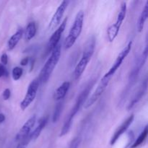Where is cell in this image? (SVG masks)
Returning <instances> with one entry per match:
<instances>
[{
  "label": "cell",
  "instance_id": "cell-6",
  "mask_svg": "<svg viewBox=\"0 0 148 148\" xmlns=\"http://www.w3.org/2000/svg\"><path fill=\"white\" fill-rule=\"evenodd\" d=\"M132 41H130V43L127 44V46H126L124 49H123L122 51L120 52L119 54L117 56L115 62H114V64H113V66H111V69H109V71H108L104 76L106 77L110 78V79L112 78V77L114 76V74L116 73L117 69H118L120 67V66L121 65L123 61L126 59V57H127V56H128L129 53H130V51H131L132 49Z\"/></svg>",
  "mask_w": 148,
  "mask_h": 148
},
{
  "label": "cell",
  "instance_id": "cell-25",
  "mask_svg": "<svg viewBox=\"0 0 148 148\" xmlns=\"http://www.w3.org/2000/svg\"><path fill=\"white\" fill-rule=\"evenodd\" d=\"M10 95H11V91H10V90L9 89V88H7V89L4 90L2 94L3 99H4V101H7V100H9V98H10Z\"/></svg>",
  "mask_w": 148,
  "mask_h": 148
},
{
  "label": "cell",
  "instance_id": "cell-3",
  "mask_svg": "<svg viewBox=\"0 0 148 148\" xmlns=\"http://www.w3.org/2000/svg\"><path fill=\"white\" fill-rule=\"evenodd\" d=\"M83 21L84 12L80 10L77 14L73 25L69 30V35L65 39L64 47L66 49H69L72 46H73L77 39L80 36L81 33H82V26H83Z\"/></svg>",
  "mask_w": 148,
  "mask_h": 148
},
{
  "label": "cell",
  "instance_id": "cell-17",
  "mask_svg": "<svg viewBox=\"0 0 148 148\" xmlns=\"http://www.w3.org/2000/svg\"><path fill=\"white\" fill-rule=\"evenodd\" d=\"M119 30L120 27L116 25L115 23L111 25L108 27V30H107V36H108V40H109V42H113L115 40L116 36H118Z\"/></svg>",
  "mask_w": 148,
  "mask_h": 148
},
{
  "label": "cell",
  "instance_id": "cell-29",
  "mask_svg": "<svg viewBox=\"0 0 148 148\" xmlns=\"http://www.w3.org/2000/svg\"><path fill=\"white\" fill-rule=\"evenodd\" d=\"M5 121V116L3 114H0V124L3 123Z\"/></svg>",
  "mask_w": 148,
  "mask_h": 148
},
{
  "label": "cell",
  "instance_id": "cell-11",
  "mask_svg": "<svg viewBox=\"0 0 148 148\" xmlns=\"http://www.w3.org/2000/svg\"><path fill=\"white\" fill-rule=\"evenodd\" d=\"M134 116L132 114V115L130 116V117H128V118L127 119V120H126L125 121H124V123L119 127V129L115 132V133H114V135H113L112 138H111V142H110L111 145H114L116 143L117 140L119 139V137L127 131V129L130 127V126L131 125L132 123L134 121Z\"/></svg>",
  "mask_w": 148,
  "mask_h": 148
},
{
  "label": "cell",
  "instance_id": "cell-24",
  "mask_svg": "<svg viewBox=\"0 0 148 148\" xmlns=\"http://www.w3.org/2000/svg\"><path fill=\"white\" fill-rule=\"evenodd\" d=\"M80 141H81L80 137H75V138L71 142L70 147H69V148H78L79 144H80Z\"/></svg>",
  "mask_w": 148,
  "mask_h": 148
},
{
  "label": "cell",
  "instance_id": "cell-23",
  "mask_svg": "<svg viewBox=\"0 0 148 148\" xmlns=\"http://www.w3.org/2000/svg\"><path fill=\"white\" fill-rule=\"evenodd\" d=\"M32 140V137L31 134H29L28 136L24 138L23 140H22L21 141H20V143L18 144V145L17 146L16 148H26L28 145V144L30 143V142Z\"/></svg>",
  "mask_w": 148,
  "mask_h": 148
},
{
  "label": "cell",
  "instance_id": "cell-27",
  "mask_svg": "<svg viewBox=\"0 0 148 148\" xmlns=\"http://www.w3.org/2000/svg\"><path fill=\"white\" fill-rule=\"evenodd\" d=\"M1 64L6 65L8 62V56H7V53H3L1 56Z\"/></svg>",
  "mask_w": 148,
  "mask_h": 148
},
{
  "label": "cell",
  "instance_id": "cell-8",
  "mask_svg": "<svg viewBox=\"0 0 148 148\" xmlns=\"http://www.w3.org/2000/svg\"><path fill=\"white\" fill-rule=\"evenodd\" d=\"M91 86H92V85H89L88 86H87V88H85V90H83L81 92V93L79 94L77 99V101L76 103H75V106H74L73 108L72 109L70 114H69V116L67 117L68 119H69L71 120H73L74 117H75V116L77 114L78 111H79L81 106L85 103V100L88 98L90 91L91 90V88H92Z\"/></svg>",
  "mask_w": 148,
  "mask_h": 148
},
{
  "label": "cell",
  "instance_id": "cell-4",
  "mask_svg": "<svg viewBox=\"0 0 148 148\" xmlns=\"http://www.w3.org/2000/svg\"><path fill=\"white\" fill-rule=\"evenodd\" d=\"M111 79L106 77L103 76L101 79V82L99 83V85H98L97 88L95 89V90L94 91L93 93L92 94L90 97L88 98L86 101V102L84 103V108L85 109H88V108H90V106H92L95 102L98 100V98L101 96L103 92L105 91V90L106 89V87L108 86V83H109Z\"/></svg>",
  "mask_w": 148,
  "mask_h": 148
},
{
  "label": "cell",
  "instance_id": "cell-5",
  "mask_svg": "<svg viewBox=\"0 0 148 148\" xmlns=\"http://www.w3.org/2000/svg\"><path fill=\"white\" fill-rule=\"evenodd\" d=\"M39 82H39L38 79H36L32 81L30 85H29L27 93H26L23 101L20 103V108L23 111L25 110L30 105V103L34 101L36 94H37V91L38 90Z\"/></svg>",
  "mask_w": 148,
  "mask_h": 148
},
{
  "label": "cell",
  "instance_id": "cell-12",
  "mask_svg": "<svg viewBox=\"0 0 148 148\" xmlns=\"http://www.w3.org/2000/svg\"><path fill=\"white\" fill-rule=\"evenodd\" d=\"M147 79H145V80L144 81V82L142 84L141 88H140V90L137 91V92L135 94V95H134V98H132L131 102L130 103L128 107H127V109L128 110L132 109V108L134 106V105L137 104V103L140 101V99L143 98V95L145 94L146 91H147Z\"/></svg>",
  "mask_w": 148,
  "mask_h": 148
},
{
  "label": "cell",
  "instance_id": "cell-26",
  "mask_svg": "<svg viewBox=\"0 0 148 148\" xmlns=\"http://www.w3.org/2000/svg\"><path fill=\"white\" fill-rule=\"evenodd\" d=\"M7 71L6 69L5 66L3 64H0V78L2 77L7 76Z\"/></svg>",
  "mask_w": 148,
  "mask_h": 148
},
{
  "label": "cell",
  "instance_id": "cell-1",
  "mask_svg": "<svg viewBox=\"0 0 148 148\" xmlns=\"http://www.w3.org/2000/svg\"><path fill=\"white\" fill-rule=\"evenodd\" d=\"M95 47V36H92L88 39V41L85 43L82 58L75 67V72H74V76H75V79H79L84 72V71L85 70L88 63H89L92 55H93Z\"/></svg>",
  "mask_w": 148,
  "mask_h": 148
},
{
  "label": "cell",
  "instance_id": "cell-21",
  "mask_svg": "<svg viewBox=\"0 0 148 148\" xmlns=\"http://www.w3.org/2000/svg\"><path fill=\"white\" fill-rule=\"evenodd\" d=\"M62 109H63V102L60 101L56 104V107H55L54 111H53V117H52V121L53 123H56L59 121V118H60L61 114H62Z\"/></svg>",
  "mask_w": 148,
  "mask_h": 148
},
{
  "label": "cell",
  "instance_id": "cell-18",
  "mask_svg": "<svg viewBox=\"0 0 148 148\" xmlns=\"http://www.w3.org/2000/svg\"><path fill=\"white\" fill-rule=\"evenodd\" d=\"M36 33V25L35 22H30L26 27L25 36L26 40H30L33 38Z\"/></svg>",
  "mask_w": 148,
  "mask_h": 148
},
{
  "label": "cell",
  "instance_id": "cell-15",
  "mask_svg": "<svg viewBox=\"0 0 148 148\" xmlns=\"http://www.w3.org/2000/svg\"><path fill=\"white\" fill-rule=\"evenodd\" d=\"M48 119H49L48 116H45V117H43L41 119L39 120V123L38 124L37 127L35 129L34 131L30 132V134H31V137H32V140H36V139L40 136L42 130L45 128L46 125L47 124Z\"/></svg>",
  "mask_w": 148,
  "mask_h": 148
},
{
  "label": "cell",
  "instance_id": "cell-28",
  "mask_svg": "<svg viewBox=\"0 0 148 148\" xmlns=\"http://www.w3.org/2000/svg\"><path fill=\"white\" fill-rule=\"evenodd\" d=\"M28 62H29V58L26 57V58H24L23 59H22L21 62H20V64H21L22 66H26V65L28 64Z\"/></svg>",
  "mask_w": 148,
  "mask_h": 148
},
{
  "label": "cell",
  "instance_id": "cell-20",
  "mask_svg": "<svg viewBox=\"0 0 148 148\" xmlns=\"http://www.w3.org/2000/svg\"><path fill=\"white\" fill-rule=\"evenodd\" d=\"M147 133L148 127L147 126H145L144 130L142 132V133L140 134V136L137 137V140H136V141L131 145V148H136L137 147H138V146H140L141 144H143V143L145 140L146 137H147Z\"/></svg>",
  "mask_w": 148,
  "mask_h": 148
},
{
  "label": "cell",
  "instance_id": "cell-19",
  "mask_svg": "<svg viewBox=\"0 0 148 148\" xmlns=\"http://www.w3.org/2000/svg\"><path fill=\"white\" fill-rule=\"evenodd\" d=\"M126 13H127V3L125 1H123L121 4V8H120V11L118 14L116 22L115 23V24L119 27H121L123 21L126 17Z\"/></svg>",
  "mask_w": 148,
  "mask_h": 148
},
{
  "label": "cell",
  "instance_id": "cell-16",
  "mask_svg": "<svg viewBox=\"0 0 148 148\" xmlns=\"http://www.w3.org/2000/svg\"><path fill=\"white\" fill-rule=\"evenodd\" d=\"M148 17V1H146V4L145 5L144 9L142 11L141 14L139 17L138 22H137V30L139 33H141L144 28L145 23L147 20Z\"/></svg>",
  "mask_w": 148,
  "mask_h": 148
},
{
  "label": "cell",
  "instance_id": "cell-14",
  "mask_svg": "<svg viewBox=\"0 0 148 148\" xmlns=\"http://www.w3.org/2000/svg\"><path fill=\"white\" fill-rule=\"evenodd\" d=\"M23 30H22V29H19V30H17L14 34L12 35V36L10 38V40H8V43H7L8 50L11 51L15 48V46H17V43H19L20 39H21L22 37H23Z\"/></svg>",
  "mask_w": 148,
  "mask_h": 148
},
{
  "label": "cell",
  "instance_id": "cell-22",
  "mask_svg": "<svg viewBox=\"0 0 148 148\" xmlns=\"http://www.w3.org/2000/svg\"><path fill=\"white\" fill-rule=\"evenodd\" d=\"M23 73V70L21 67H19V66H16L13 69L12 72V78L14 80L17 81L18 79H20V77H22Z\"/></svg>",
  "mask_w": 148,
  "mask_h": 148
},
{
  "label": "cell",
  "instance_id": "cell-9",
  "mask_svg": "<svg viewBox=\"0 0 148 148\" xmlns=\"http://www.w3.org/2000/svg\"><path fill=\"white\" fill-rule=\"evenodd\" d=\"M68 4H69V1H63L61 3L60 5L59 6V7H58L57 10H56V12L53 14L50 23H49V30H53V29L60 23L62 17H63L64 15V13L66 9L67 8Z\"/></svg>",
  "mask_w": 148,
  "mask_h": 148
},
{
  "label": "cell",
  "instance_id": "cell-13",
  "mask_svg": "<svg viewBox=\"0 0 148 148\" xmlns=\"http://www.w3.org/2000/svg\"><path fill=\"white\" fill-rule=\"evenodd\" d=\"M70 88V82H64L56 89V90L54 92L53 94V99L55 101H61L65 97V95L67 93Z\"/></svg>",
  "mask_w": 148,
  "mask_h": 148
},
{
  "label": "cell",
  "instance_id": "cell-2",
  "mask_svg": "<svg viewBox=\"0 0 148 148\" xmlns=\"http://www.w3.org/2000/svg\"><path fill=\"white\" fill-rule=\"evenodd\" d=\"M61 56V45L59 44L53 51H51L50 57L46 61V64L42 68L40 72L38 80L41 81L42 82H47L49 77L51 75L53 69L57 65ZM39 81V82H40Z\"/></svg>",
  "mask_w": 148,
  "mask_h": 148
},
{
  "label": "cell",
  "instance_id": "cell-7",
  "mask_svg": "<svg viewBox=\"0 0 148 148\" xmlns=\"http://www.w3.org/2000/svg\"><path fill=\"white\" fill-rule=\"evenodd\" d=\"M66 22H67V17H66V18L63 20V22L61 23L59 27L55 30L54 33H53L51 37L49 39V43H48L47 44V48H46V53H47V54L49 53H51L52 51L59 45V40H60L61 37H62V33L64 31Z\"/></svg>",
  "mask_w": 148,
  "mask_h": 148
},
{
  "label": "cell",
  "instance_id": "cell-10",
  "mask_svg": "<svg viewBox=\"0 0 148 148\" xmlns=\"http://www.w3.org/2000/svg\"><path fill=\"white\" fill-rule=\"evenodd\" d=\"M36 116H33L32 117H30L27 121L24 124V125L23 126L21 129L20 130V131L18 132V133L17 134L15 137L16 141H21L22 140H23L24 138H25L27 136H28L30 134V133L31 132V130L33 129V127H34L35 124H36Z\"/></svg>",
  "mask_w": 148,
  "mask_h": 148
}]
</instances>
